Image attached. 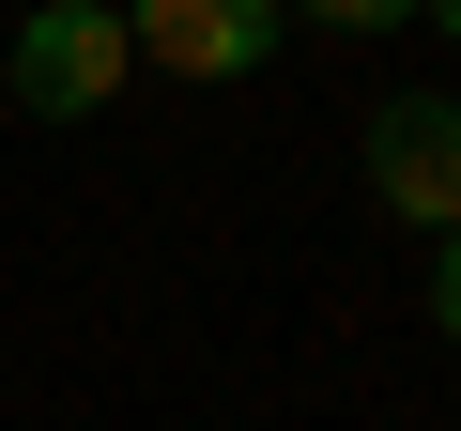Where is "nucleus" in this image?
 Instances as JSON below:
<instances>
[{"label":"nucleus","mask_w":461,"mask_h":431,"mask_svg":"<svg viewBox=\"0 0 461 431\" xmlns=\"http://www.w3.org/2000/svg\"><path fill=\"white\" fill-rule=\"evenodd\" d=\"M369 200L415 216L430 247L461 232V93H384L369 108Z\"/></svg>","instance_id":"nucleus-1"},{"label":"nucleus","mask_w":461,"mask_h":431,"mask_svg":"<svg viewBox=\"0 0 461 431\" xmlns=\"http://www.w3.org/2000/svg\"><path fill=\"white\" fill-rule=\"evenodd\" d=\"M123 16H93V0H47V16L16 32V108H47V124H93L108 93H123Z\"/></svg>","instance_id":"nucleus-2"},{"label":"nucleus","mask_w":461,"mask_h":431,"mask_svg":"<svg viewBox=\"0 0 461 431\" xmlns=\"http://www.w3.org/2000/svg\"><path fill=\"white\" fill-rule=\"evenodd\" d=\"M123 47H154L169 78H247V62L277 47V0H154Z\"/></svg>","instance_id":"nucleus-3"},{"label":"nucleus","mask_w":461,"mask_h":431,"mask_svg":"<svg viewBox=\"0 0 461 431\" xmlns=\"http://www.w3.org/2000/svg\"><path fill=\"white\" fill-rule=\"evenodd\" d=\"M430 324H446V339H461V232H446V247H430Z\"/></svg>","instance_id":"nucleus-4"}]
</instances>
